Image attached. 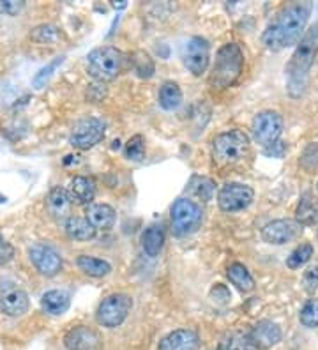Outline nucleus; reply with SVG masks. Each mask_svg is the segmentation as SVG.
Here are the masks:
<instances>
[{
    "label": "nucleus",
    "mask_w": 318,
    "mask_h": 350,
    "mask_svg": "<svg viewBox=\"0 0 318 350\" xmlns=\"http://www.w3.org/2000/svg\"><path fill=\"white\" fill-rule=\"evenodd\" d=\"M302 232L301 223L293 219H274L263 226L262 237L269 244H287L293 241Z\"/></svg>",
    "instance_id": "ddd939ff"
},
{
    "label": "nucleus",
    "mask_w": 318,
    "mask_h": 350,
    "mask_svg": "<svg viewBox=\"0 0 318 350\" xmlns=\"http://www.w3.org/2000/svg\"><path fill=\"white\" fill-rule=\"evenodd\" d=\"M299 321L304 327H318V299H310L302 306L301 313H299Z\"/></svg>",
    "instance_id": "2f4dec72"
},
{
    "label": "nucleus",
    "mask_w": 318,
    "mask_h": 350,
    "mask_svg": "<svg viewBox=\"0 0 318 350\" xmlns=\"http://www.w3.org/2000/svg\"><path fill=\"white\" fill-rule=\"evenodd\" d=\"M254 198V191L251 186L241 183H228L221 188L217 195L220 209L225 213H237V211L250 207Z\"/></svg>",
    "instance_id": "1a4fd4ad"
},
{
    "label": "nucleus",
    "mask_w": 318,
    "mask_h": 350,
    "mask_svg": "<svg viewBox=\"0 0 318 350\" xmlns=\"http://www.w3.org/2000/svg\"><path fill=\"white\" fill-rule=\"evenodd\" d=\"M64 345L68 350H103V338L96 329L78 325L64 336Z\"/></svg>",
    "instance_id": "4468645a"
},
{
    "label": "nucleus",
    "mask_w": 318,
    "mask_h": 350,
    "mask_svg": "<svg viewBox=\"0 0 318 350\" xmlns=\"http://www.w3.org/2000/svg\"><path fill=\"white\" fill-rule=\"evenodd\" d=\"M318 55V23L311 25L306 30L301 41L297 43L295 51L290 57V62L287 64V75H289V90L290 94L293 89H299V96L306 87L308 73Z\"/></svg>",
    "instance_id": "f03ea898"
},
{
    "label": "nucleus",
    "mask_w": 318,
    "mask_h": 350,
    "mask_svg": "<svg viewBox=\"0 0 318 350\" xmlns=\"http://www.w3.org/2000/svg\"><path fill=\"white\" fill-rule=\"evenodd\" d=\"M30 306L29 295L21 288H8L0 294V313L8 317H21Z\"/></svg>",
    "instance_id": "dca6fc26"
},
{
    "label": "nucleus",
    "mask_w": 318,
    "mask_h": 350,
    "mask_svg": "<svg viewBox=\"0 0 318 350\" xmlns=\"http://www.w3.org/2000/svg\"><path fill=\"white\" fill-rule=\"evenodd\" d=\"M295 221L301 225H313L318 221V200L313 193H304L295 211Z\"/></svg>",
    "instance_id": "4be33fe9"
},
{
    "label": "nucleus",
    "mask_w": 318,
    "mask_h": 350,
    "mask_svg": "<svg viewBox=\"0 0 318 350\" xmlns=\"http://www.w3.org/2000/svg\"><path fill=\"white\" fill-rule=\"evenodd\" d=\"M105 137V122L96 117H89V119L80 120L71 131V137H69V144H71L75 149L87 150L90 147H94L96 144L103 140Z\"/></svg>",
    "instance_id": "9d476101"
},
{
    "label": "nucleus",
    "mask_w": 318,
    "mask_h": 350,
    "mask_svg": "<svg viewBox=\"0 0 318 350\" xmlns=\"http://www.w3.org/2000/svg\"><path fill=\"white\" fill-rule=\"evenodd\" d=\"M13 256L14 248L2 237V235H0V265H5L8 262L13 260Z\"/></svg>",
    "instance_id": "58836bf2"
},
{
    "label": "nucleus",
    "mask_w": 318,
    "mask_h": 350,
    "mask_svg": "<svg viewBox=\"0 0 318 350\" xmlns=\"http://www.w3.org/2000/svg\"><path fill=\"white\" fill-rule=\"evenodd\" d=\"M220 350H260L253 342L250 333L242 331H232L223 336L220 343Z\"/></svg>",
    "instance_id": "b1692460"
},
{
    "label": "nucleus",
    "mask_w": 318,
    "mask_h": 350,
    "mask_svg": "<svg viewBox=\"0 0 318 350\" xmlns=\"http://www.w3.org/2000/svg\"><path fill=\"white\" fill-rule=\"evenodd\" d=\"M23 8H25V2L21 0H0V14L16 16Z\"/></svg>",
    "instance_id": "c9c22d12"
},
{
    "label": "nucleus",
    "mask_w": 318,
    "mask_h": 350,
    "mask_svg": "<svg viewBox=\"0 0 318 350\" xmlns=\"http://www.w3.org/2000/svg\"><path fill=\"white\" fill-rule=\"evenodd\" d=\"M244 68V53L237 43H226L217 51L212 71L209 75V83L212 89H228L239 80Z\"/></svg>",
    "instance_id": "7ed1b4c3"
},
{
    "label": "nucleus",
    "mask_w": 318,
    "mask_h": 350,
    "mask_svg": "<svg viewBox=\"0 0 318 350\" xmlns=\"http://www.w3.org/2000/svg\"><path fill=\"white\" fill-rule=\"evenodd\" d=\"M209 59H211V44L207 39L191 38L184 48V66L189 69V73L200 77L207 71Z\"/></svg>",
    "instance_id": "9b49d317"
},
{
    "label": "nucleus",
    "mask_w": 318,
    "mask_h": 350,
    "mask_svg": "<svg viewBox=\"0 0 318 350\" xmlns=\"http://www.w3.org/2000/svg\"><path fill=\"white\" fill-rule=\"evenodd\" d=\"M71 207H72V198L69 195V191L66 188H57L51 189L47 197V209L50 213V216L57 221H68L71 216Z\"/></svg>",
    "instance_id": "2eb2a0df"
},
{
    "label": "nucleus",
    "mask_w": 318,
    "mask_h": 350,
    "mask_svg": "<svg viewBox=\"0 0 318 350\" xmlns=\"http://www.w3.org/2000/svg\"><path fill=\"white\" fill-rule=\"evenodd\" d=\"M85 218L96 230H110L115 225V211L106 204H90L85 211Z\"/></svg>",
    "instance_id": "6ab92c4d"
},
{
    "label": "nucleus",
    "mask_w": 318,
    "mask_h": 350,
    "mask_svg": "<svg viewBox=\"0 0 318 350\" xmlns=\"http://www.w3.org/2000/svg\"><path fill=\"white\" fill-rule=\"evenodd\" d=\"M311 256H313V246L311 244H301L299 248L290 253V256L287 258V265L290 269H299L301 265L308 264L311 260Z\"/></svg>",
    "instance_id": "c756f323"
},
{
    "label": "nucleus",
    "mask_w": 318,
    "mask_h": 350,
    "mask_svg": "<svg viewBox=\"0 0 318 350\" xmlns=\"http://www.w3.org/2000/svg\"><path fill=\"white\" fill-rule=\"evenodd\" d=\"M64 59H66V57H55V59L51 60V62H48V64L44 66V68H42L38 75H36L34 80H32V85H34L36 89H41V87L44 85L48 80H50L51 75L55 73L57 68L62 64Z\"/></svg>",
    "instance_id": "72a5a7b5"
},
{
    "label": "nucleus",
    "mask_w": 318,
    "mask_h": 350,
    "mask_svg": "<svg viewBox=\"0 0 318 350\" xmlns=\"http://www.w3.org/2000/svg\"><path fill=\"white\" fill-rule=\"evenodd\" d=\"M200 338L191 329H177L174 333L166 334L159 342L157 350H198Z\"/></svg>",
    "instance_id": "f3484780"
},
{
    "label": "nucleus",
    "mask_w": 318,
    "mask_h": 350,
    "mask_svg": "<svg viewBox=\"0 0 318 350\" xmlns=\"http://www.w3.org/2000/svg\"><path fill=\"white\" fill-rule=\"evenodd\" d=\"M60 38H62V32H60L55 25H50V23L38 25L36 29H32V32H30V39L38 44H53L57 43Z\"/></svg>",
    "instance_id": "c85d7f7f"
},
{
    "label": "nucleus",
    "mask_w": 318,
    "mask_h": 350,
    "mask_svg": "<svg viewBox=\"0 0 318 350\" xmlns=\"http://www.w3.org/2000/svg\"><path fill=\"white\" fill-rule=\"evenodd\" d=\"M302 282H304V288L308 294H313L315 291L318 288V265L315 267H310V269L304 273V278H302Z\"/></svg>",
    "instance_id": "e433bc0d"
},
{
    "label": "nucleus",
    "mask_w": 318,
    "mask_h": 350,
    "mask_svg": "<svg viewBox=\"0 0 318 350\" xmlns=\"http://www.w3.org/2000/svg\"><path fill=\"white\" fill-rule=\"evenodd\" d=\"M66 234L75 241H90L96 237V228L89 223L87 218H80V216H71L68 221L64 223Z\"/></svg>",
    "instance_id": "412c9836"
},
{
    "label": "nucleus",
    "mask_w": 318,
    "mask_h": 350,
    "mask_svg": "<svg viewBox=\"0 0 318 350\" xmlns=\"http://www.w3.org/2000/svg\"><path fill=\"white\" fill-rule=\"evenodd\" d=\"M133 308V299L127 294H111L98 308V322L103 327L114 329L122 324Z\"/></svg>",
    "instance_id": "0eeeda50"
},
{
    "label": "nucleus",
    "mask_w": 318,
    "mask_h": 350,
    "mask_svg": "<svg viewBox=\"0 0 318 350\" xmlns=\"http://www.w3.org/2000/svg\"><path fill=\"white\" fill-rule=\"evenodd\" d=\"M87 73L98 81H111L124 68L122 51L114 46H99L92 50L85 60Z\"/></svg>",
    "instance_id": "39448f33"
},
{
    "label": "nucleus",
    "mask_w": 318,
    "mask_h": 350,
    "mask_svg": "<svg viewBox=\"0 0 318 350\" xmlns=\"http://www.w3.org/2000/svg\"><path fill=\"white\" fill-rule=\"evenodd\" d=\"M127 159H133V161H140L145 156V140L142 135H135L133 138H129L126 144V149H124Z\"/></svg>",
    "instance_id": "473e14b6"
},
{
    "label": "nucleus",
    "mask_w": 318,
    "mask_h": 350,
    "mask_svg": "<svg viewBox=\"0 0 318 350\" xmlns=\"http://www.w3.org/2000/svg\"><path fill=\"white\" fill-rule=\"evenodd\" d=\"M133 64H135L136 73L140 75L142 78H150L154 75V62L145 51H136Z\"/></svg>",
    "instance_id": "f704fd0d"
},
{
    "label": "nucleus",
    "mask_w": 318,
    "mask_h": 350,
    "mask_svg": "<svg viewBox=\"0 0 318 350\" xmlns=\"http://www.w3.org/2000/svg\"><path fill=\"white\" fill-rule=\"evenodd\" d=\"M77 264L85 274H89V276L92 278H103L106 276V274H110L111 271V265L108 264V262L90 255H80L78 256Z\"/></svg>",
    "instance_id": "cd10ccee"
},
{
    "label": "nucleus",
    "mask_w": 318,
    "mask_h": 350,
    "mask_svg": "<svg viewBox=\"0 0 318 350\" xmlns=\"http://www.w3.org/2000/svg\"><path fill=\"white\" fill-rule=\"evenodd\" d=\"M69 195H71L72 202H77L80 205H90L94 197H96V184L89 177L83 175H77L71 179V186H69Z\"/></svg>",
    "instance_id": "aec40b11"
},
{
    "label": "nucleus",
    "mask_w": 318,
    "mask_h": 350,
    "mask_svg": "<svg viewBox=\"0 0 318 350\" xmlns=\"http://www.w3.org/2000/svg\"><path fill=\"white\" fill-rule=\"evenodd\" d=\"M5 202V197H0V204H4Z\"/></svg>",
    "instance_id": "ea45409f"
},
{
    "label": "nucleus",
    "mask_w": 318,
    "mask_h": 350,
    "mask_svg": "<svg viewBox=\"0 0 318 350\" xmlns=\"http://www.w3.org/2000/svg\"><path fill=\"white\" fill-rule=\"evenodd\" d=\"M226 276L232 282V285H235L241 292H251L254 288V280L253 276L250 274V271L246 269V265L235 264L228 265V269H226Z\"/></svg>",
    "instance_id": "bb28decb"
},
{
    "label": "nucleus",
    "mask_w": 318,
    "mask_h": 350,
    "mask_svg": "<svg viewBox=\"0 0 318 350\" xmlns=\"http://www.w3.org/2000/svg\"><path fill=\"white\" fill-rule=\"evenodd\" d=\"M30 262L34 264L39 274L42 276H57L62 271V258L57 253L55 248H51L50 244L38 243L29 250Z\"/></svg>",
    "instance_id": "f8f14e48"
},
{
    "label": "nucleus",
    "mask_w": 318,
    "mask_h": 350,
    "mask_svg": "<svg viewBox=\"0 0 318 350\" xmlns=\"http://www.w3.org/2000/svg\"><path fill=\"white\" fill-rule=\"evenodd\" d=\"M281 133H283V117L278 111H260L253 119V137L260 146H274L280 140Z\"/></svg>",
    "instance_id": "6e6552de"
},
{
    "label": "nucleus",
    "mask_w": 318,
    "mask_h": 350,
    "mask_svg": "<svg viewBox=\"0 0 318 350\" xmlns=\"http://www.w3.org/2000/svg\"><path fill=\"white\" fill-rule=\"evenodd\" d=\"M41 306L50 315H64L71 306V299H69V295L66 292L50 291L42 295Z\"/></svg>",
    "instance_id": "5701e85b"
},
{
    "label": "nucleus",
    "mask_w": 318,
    "mask_h": 350,
    "mask_svg": "<svg viewBox=\"0 0 318 350\" xmlns=\"http://www.w3.org/2000/svg\"><path fill=\"white\" fill-rule=\"evenodd\" d=\"M250 154V137L241 129L221 133L212 142V159L220 167L237 165Z\"/></svg>",
    "instance_id": "20e7f679"
},
{
    "label": "nucleus",
    "mask_w": 318,
    "mask_h": 350,
    "mask_svg": "<svg viewBox=\"0 0 318 350\" xmlns=\"http://www.w3.org/2000/svg\"><path fill=\"white\" fill-rule=\"evenodd\" d=\"M200 186L198 189H196V193H198L200 197L204 198L205 202H209L212 198V195H214V183H212L211 179H205V177H202V179H198Z\"/></svg>",
    "instance_id": "4c0bfd02"
},
{
    "label": "nucleus",
    "mask_w": 318,
    "mask_h": 350,
    "mask_svg": "<svg viewBox=\"0 0 318 350\" xmlns=\"http://www.w3.org/2000/svg\"><path fill=\"white\" fill-rule=\"evenodd\" d=\"M250 334L259 349H269V347H274L276 343L281 342L280 325L272 321L256 322Z\"/></svg>",
    "instance_id": "a211bd4d"
},
{
    "label": "nucleus",
    "mask_w": 318,
    "mask_h": 350,
    "mask_svg": "<svg viewBox=\"0 0 318 350\" xmlns=\"http://www.w3.org/2000/svg\"><path fill=\"white\" fill-rule=\"evenodd\" d=\"M204 221V211L189 198H178L172 205V230L177 237L195 234Z\"/></svg>",
    "instance_id": "423d86ee"
},
{
    "label": "nucleus",
    "mask_w": 318,
    "mask_h": 350,
    "mask_svg": "<svg viewBox=\"0 0 318 350\" xmlns=\"http://www.w3.org/2000/svg\"><path fill=\"white\" fill-rule=\"evenodd\" d=\"M299 167L308 174H313L318 170V144H310L302 150L301 159H299Z\"/></svg>",
    "instance_id": "7c9ffc66"
},
{
    "label": "nucleus",
    "mask_w": 318,
    "mask_h": 350,
    "mask_svg": "<svg viewBox=\"0 0 318 350\" xmlns=\"http://www.w3.org/2000/svg\"><path fill=\"white\" fill-rule=\"evenodd\" d=\"M183 103V90L175 81H165L159 89V107L163 110H177Z\"/></svg>",
    "instance_id": "a878e982"
},
{
    "label": "nucleus",
    "mask_w": 318,
    "mask_h": 350,
    "mask_svg": "<svg viewBox=\"0 0 318 350\" xmlns=\"http://www.w3.org/2000/svg\"><path fill=\"white\" fill-rule=\"evenodd\" d=\"M142 244L148 256H157L165 244V230L161 225H150L142 235Z\"/></svg>",
    "instance_id": "393cba45"
},
{
    "label": "nucleus",
    "mask_w": 318,
    "mask_h": 350,
    "mask_svg": "<svg viewBox=\"0 0 318 350\" xmlns=\"http://www.w3.org/2000/svg\"><path fill=\"white\" fill-rule=\"evenodd\" d=\"M311 11H313L311 2H293L281 9L263 32V44L269 50L280 51L299 43L306 23L311 16Z\"/></svg>",
    "instance_id": "f257e3e1"
}]
</instances>
